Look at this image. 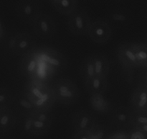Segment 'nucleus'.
I'll use <instances>...</instances> for the list:
<instances>
[{"label":"nucleus","mask_w":147,"mask_h":139,"mask_svg":"<svg viewBox=\"0 0 147 139\" xmlns=\"http://www.w3.org/2000/svg\"><path fill=\"white\" fill-rule=\"evenodd\" d=\"M34 34L43 39H50L55 35L57 24L48 14L41 12L30 25Z\"/></svg>","instance_id":"5"},{"label":"nucleus","mask_w":147,"mask_h":139,"mask_svg":"<svg viewBox=\"0 0 147 139\" xmlns=\"http://www.w3.org/2000/svg\"><path fill=\"white\" fill-rule=\"evenodd\" d=\"M80 75H81L83 79L85 81L91 79L93 76H96L95 74L94 65H93V59H92L91 55L88 56L82 63L80 66Z\"/></svg>","instance_id":"22"},{"label":"nucleus","mask_w":147,"mask_h":139,"mask_svg":"<svg viewBox=\"0 0 147 139\" xmlns=\"http://www.w3.org/2000/svg\"><path fill=\"white\" fill-rule=\"evenodd\" d=\"M32 134L41 136L49 132L53 123V116L50 111H36L32 114Z\"/></svg>","instance_id":"8"},{"label":"nucleus","mask_w":147,"mask_h":139,"mask_svg":"<svg viewBox=\"0 0 147 139\" xmlns=\"http://www.w3.org/2000/svg\"><path fill=\"white\" fill-rule=\"evenodd\" d=\"M73 139H90L89 131L76 133L73 136Z\"/></svg>","instance_id":"30"},{"label":"nucleus","mask_w":147,"mask_h":139,"mask_svg":"<svg viewBox=\"0 0 147 139\" xmlns=\"http://www.w3.org/2000/svg\"><path fill=\"white\" fill-rule=\"evenodd\" d=\"M94 115L86 110H80L75 113L73 118V128L74 133L88 131L96 125Z\"/></svg>","instance_id":"11"},{"label":"nucleus","mask_w":147,"mask_h":139,"mask_svg":"<svg viewBox=\"0 0 147 139\" xmlns=\"http://www.w3.org/2000/svg\"><path fill=\"white\" fill-rule=\"evenodd\" d=\"M90 102L92 108L95 110L100 112H105L106 111L109 110V102L105 99L103 95H91Z\"/></svg>","instance_id":"23"},{"label":"nucleus","mask_w":147,"mask_h":139,"mask_svg":"<svg viewBox=\"0 0 147 139\" xmlns=\"http://www.w3.org/2000/svg\"><path fill=\"white\" fill-rule=\"evenodd\" d=\"M131 110L136 112H147V87L139 84L131 96Z\"/></svg>","instance_id":"12"},{"label":"nucleus","mask_w":147,"mask_h":139,"mask_svg":"<svg viewBox=\"0 0 147 139\" xmlns=\"http://www.w3.org/2000/svg\"><path fill=\"white\" fill-rule=\"evenodd\" d=\"M55 73L56 72L50 66H49L44 62L38 60L37 71H36L35 76H34L33 80L45 82L47 79H50Z\"/></svg>","instance_id":"21"},{"label":"nucleus","mask_w":147,"mask_h":139,"mask_svg":"<svg viewBox=\"0 0 147 139\" xmlns=\"http://www.w3.org/2000/svg\"><path fill=\"white\" fill-rule=\"evenodd\" d=\"M131 115L132 110L126 107H119L113 110L112 113V122L117 126H130L131 123Z\"/></svg>","instance_id":"17"},{"label":"nucleus","mask_w":147,"mask_h":139,"mask_svg":"<svg viewBox=\"0 0 147 139\" xmlns=\"http://www.w3.org/2000/svg\"><path fill=\"white\" fill-rule=\"evenodd\" d=\"M52 4L60 14L69 16L78 9V0H55Z\"/></svg>","instance_id":"19"},{"label":"nucleus","mask_w":147,"mask_h":139,"mask_svg":"<svg viewBox=\"0 0 147 139\" xmlns=\"http://www.w3.org/2000/svg\"><path fill=\"white\" fill-rule=\"evenodd\" d=\"M89 134L90 139H103L105 131L101 125L96 123V125L89 131Z\"/></svg>","instance_id":"27"},{"label":"nucleus","mask_w":147,"mask_h":139,"mask_svg":"<svg viewBox=\"0 0 147 139\" xmlns=\"http://www.w3.org/2000/svg\"><path fill=\"white\" fill-rule=\"evenodd\" d=\"M136 128L140 130L142 133L145 135V136L147 138V125H142V126L139 127H136Z\"/></svg>","instance_id":"32"},{"label":"nucleus","mask_w":147,"mask_h":139,"mask_svg":"<svg viewBox=\"0 0 147 139\" xmlns=\"http://www.w3.org/2000/svg\"><path fill=\"white\" fill-rule=\"evenodd\" d=\"M109 20L113 25L117 26L124 25L128 21V16L121 10H113L109 14Z\"/></svg>","instance_id":"25"},{"label":"nucleus","mask_w":147,"mask_h":139,"mask_svg":"<svg viewBox=\"0 0 147 139\" xmlns=\"http://www.w3.org/2000/svg\"><path fill=\"white\" fill-rule=\"evenodd\" d=\"M33 51L38 60L45 63L55 72L62 70L65 66L66 59L64 56L52 48L47 46L35 47L33 49Z\"/></svg>","instance_id":"4"},{"label":"nucleus","mask_w":147,"mask_h":139,"mask_svg":"<svg viewBox=\"0 0 147 139\" xmlns=\"http://www.w3.org/2000/svg\"><path fill=\"white\" fill-rule=\"evenodd\" d=\"M146 43H147V39H146Z\"/></svg>","instance_id":"36"},{"label":"nucleus","mask_w":147,"mask_h":139,"mask_svg":"<svg viewBox=\"0 0 147 139\" xmlns=\"http://www.w3.org/2000/svg\"><path fill=\"white\" fill-rule=\"evenodd\" d=\"M38 59L33 50L27 54L24 55L20 64L21 72L24 76L33 80L37 71Z\"/></svg>","instance_id":"13"},{"label":"nucleus","mask_w":147,"mask_h":139,"mask_svg":"<svg viewBox=\"0 0 147 139\" xmlns=\"http://www.w3.org/2000/svg\"><path fill=\"white\" fill-rule=\"evenodd\" d=\"M147 125V112H136L132 110L131 123L133 128Z\"/></svg>","instance_id":"26"},{"label":"nucleus","mask_w":147,"mask_h":139,"mask_svg":"<svg viewBox=\"0 0 147 139\" xmlns=\"http://www.w3.org/2000/svg\"><path fill=\"white\" fill-rule=\"evenodd\" d=\"M88 35L95 43L105 44L112 35L111 27L109 22L104 20H96L90 24Z\"/></svg>","instance_id":"9"},{"label":"nucleus","mask_w":147,"mask_h":139,"mask_svg":"<svg viewBox=\"0 0 147 139\" xmlns=\"http://www.w3.org/2000/svg\"><path fill=\"white\" fill-rule=\"evenodd\" d=\"M40 6L35 0H21L16 7V14L20 20L31 25L41 13Z\"/></svg>","instance_id":"10"},{"label":"nucleus","mask_w":147,"mask_h":139,"mask_svg":"<svg viewBox=\"0 0 147 139\" xmlns=\"http://www.w3.org/2000/svg\"><path fill=\"white\" fill-rule=\"evenodd\" d=\"M129 139H147L144 134L139 129L133 128L130 133H129Z\"/></svg>","instance_id":"28"},{"label":"nucleus","mask_w":147,"mask_h":139,"mask_svg":"<svg viewBox=\"0 0 147 139\" xmlns=\"http://www.w3.org/2000/svg\"><path fill=\"white\" fill-rule=\"evenodd\" d=\"M140 84L147 87V69H145V72L142 74V78H141Z\"/></svg>","instance_id":"31"},{"label":"nucleus","mask_w":147,"mask_h":139,"mask_svg":"<svg viewBox=\"0 0 147 139\" xmlns=\"http://www.w3.org/2000/svg\"><path fill=\"white\" fill-rule=\"evenodd\" d=\"M107 139H129V133L123 132V131L115 133L109 136Z\"/></svg>","instance_id":"29"},{"label":"nucleus","mask_w":147,"mask_h":139,"mask_svg":"<svg viewBox=\"0 0 147 139\" xmlns=\"http://www.w3.org/2000/svg\"><path fill=\"white\" fill-rule=\"evenodd\" d=\"M3 35H4V28H3L1 23L0 22V40L2 37Z\"/></svg>","instance_id":"33"},{"label":"nucleus","mask_w":147,"mask_h":139,"mask_svg":"<svg viewBox=\"0 0 147 139\" xmlns=\"http://www.w3.org/2000/svg\"><path fill=\"white\" fill-rule=\"evenodd\" d=\"M139 68L147 69V43H131Z\"/></svg>","instance_id":"20"},{"label":"nucleus","mask_w":147,"mask_h":139,"mask_svg":"<svg viewBox=\"0 0 147 139\" xmlns=\"http://www.w3.org/2000/svg\"><path fill=\"white\" fill-rule=\"evenodd\" d=\"M52 87L55 101L63 105H70L76 103L80 97L77 84L68 78H60Z\"/></svg>","instance_id":"2"},{"label":"nucleus","mask_w":147,"mask_h":139,"mask_svg":"<svg viewBox=\"0 0 147 139\" xmlns=\"http://www.w3.org/2000/svg\"><path fill=\"white\" fill-rule=\"evenodd\" d=\"M96 76L107 77L110 70V63L107 56L102 53L91 55Z\"/></svg>","instance_id":"18"},{"label":"nucleus","mask_w":147,"mask_h":139,"mask_svg":"<svg viewBox=\"0 0 147 139\" xmlns=\"http://www.w3.org/2000/svg\"><path fill=\"white\" fill-rule=\"evenodd\" d=\"M14 107L17 112L22 115H30L37 111L32 102L30 101L28 97L24 92H20V94L14 97Z\"/></svg>","instance_id":"15"},{"label":"nucleus","mask_w":147,"mask_h":139,"mask_svg":"<svg viewBox=\"0 0 147 139\" xmlns=\"http://www.w3.org/2000/svg\"><path fill=\"white\" fill-rule=\"evenodd\" d=\"M7 46L11 53L18 56H24L35 48L36 43L30 33L20 32L9 37Z\"/></svg>","instance_id":"3"},{"label":"nucleus","mask_w":147,"mask_h":139,"mask_svg":"<svg viewBox=\"0 0 147 139\" xmlns=\"http://www.w3.org/2000/svg\"><path fill=\"white\" fill-rule=\"evenodd\" d=\"M85 87L90 95H104L108 88V79L103 76H95L85 81Z\"/></svg>","instance_id":"14"},{"label":"nucleus","mask_w":147,"mask_h":139,"mask_svg":"<svg viewBox=\"0 0 147 139\" xmlns=\"http://www.w3.org/2000/svg\"><path fill=\"white\" fill-rule=\"evenodd\" d=\"M24 93L39 111H50L55 102L52 87L45 82L32 80L26 86Z\"/></svg>","instance_id":"1"},{"label":"nucleus","mask_w":147,"mask_h":139,"mask_svg":"<svg viewBox=\"0 0 147 139\" xmlns=\"http://www.w3.org/2000/svg\"><path fill=\"white\" fill-rule=\"evenodd\" d=\"M91 21L88 13L81 9H77L68 16L67 28L75 35H88Z\"/></svg>","instance_id":"6"},{"label":"nucleus","mask_w":147,"mask_h":139,"mask_svg":"<svg viewBox=\"0 0 147 139\" xmlns=\"http://www.w3.org/2000/svg\"><path fill=\"white\" fill-rule=\"evenodd\" d=\"M14 96L12 92L6 87H0V108H10L13 105Z\"/></svg>","instance_id":"24"},{"label":"nucleus","mask_w":147,"mask_h":139,"mask_svg":"<svg viewBox=\"0 0 147 139\" xmlns=\"http://www.w3.org/2000/svg\"><path fill=\"white\" fill-rule=\"evenodd\" d=\"M117 1H123V0H117Z\"/></svg>","instance_id":"35"},{"label":"nucleus","mask_w":147,"mask_h":139,"mask_svg":"<svg viewBox=\"0 0 147 139\" xmlns=\"http://www.w3.org/2000/svg\"><path fill=\"white\" fill-rule=\"evenodd\" d=\"M117 56L123 70L131 78L135 69L139 68V66L131 43H121L117 49Z\"/></svg>","instance_id":"7"},{"label":"nucleus","mask_w":147,"mask_h":139,"mask_svg":"<svg viewBox=\"0 0 147 139\" xmlns=\"http://www.w3.org/2000/svg\"><path fill=\"white\" fill-rule=\"evenodd\" d=\"M8 139H11V138H8Z\"/></svg>","instance_id":"37"},{"label":"nucleus","mask_w":147,"mask_h":139,"mask_svg":"<svg viewBox=\"0 0 147 139\" xmlns=\"http://www.w3.org/2000/svg\"><path fill=\"white\" fill-rule=\"evenodd\" d=\"M16 123V114L11 108H0V133L4 134L11 131Z\"/></svg>","instance_id":"16"},{"label":"nucleus","mask_w":147,"mask_h":139,"mask_svg":"<svg viewBox=\"0 0 147 139\" xmlns=\"http://www.w3.org/2000/svg\"><path fill=\"white\" fill-rule=\"evenodd\" d=\"M50 2H53V1H55V0H50Z\"/></svg>","instance_id":"34"}]
</instances>
